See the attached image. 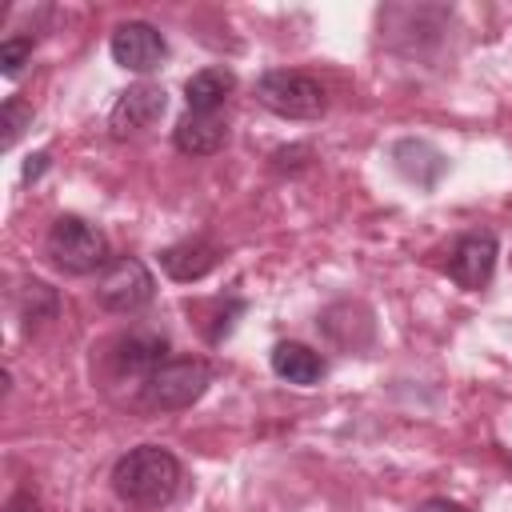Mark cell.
Masks as SVG:
<instances>
[{
    "label": "cell",
    "instance_id": "6da1fadb",
    "mask_svg": "<svg viewBox=\"0 0 512 512\" xmlns=\"http://www.w3.org/2000/svg\"><path fill=\"white\" fill-rule=\"evenodd\" d=\"M180 460L160 448V444H140V448H128L116 464H112V492L132 504V508H144V512H156L164 504H172V496L180 492Z\"/></svg>",
    "mask_w": 512,
    "mask_h": 512
},
{
    "label": "cell",
    "instance_id": "7a4b0ae2",
    "mask_svg": "<svg viewBox=\"0 0 512 512\" xmlns=\"http://www.w3.org/2000/svg\"><path fill=\"white\" fill-rule=\"evenodd\" d=\"M44 248H48V260H52L60 272H68V276H88V272L112 264V260H108V256H112V252H108V236H104L96 224H88L84 216H72V212L52 220Z\"/></svg>",
    "mask_w": 512,
    "mask_h": 512
},
{
    "label": "cell",
    "instance_id": "3957f363",
    "mask_svg": "<svg viewBox=\"0 0 512 512\" xmlns=\"http://www.w3.org/2000/svg\"><path fill=\"white\" fill-rule=\"evenodd\" d=\"M212 384V368L200 356H168L144 384H140V404L152 412H180L192 408Z\"/></svg>",
    "mask_w": 512,
    "mask_h": 512
},
{
    "label": "cell",
    "instance_id": "277c9868",
    "mask_svg": "<svg viewBox=\"0 0 512 512\" xmlns=\"http://www.w3.org/2000/svg\"><path fill=\"white\" fill-rule=\"evenodd\" d=\"M256 100L284 120H316L328 108L324 84L296 68H268L256 80Z\"/></svg>",
    "mask_w": 512,
    "mask_h": 512
},
{
    "label": "cell",
    "instance_id": "5b68a950",
    "mask_svg": "<svg viewBox=\"0 0 512 512\" xmlns=\"http://www.w3.org/2000/svg\"><path fill=\"white\" fill-rule=\"evenodd\" d=\"M152 296H156V280H152L148 264L136 260V256H116L96 280V300L108 312H120V316H132V312L148 308Z\"/></svg>",
    "mask_w": 512,
    "mask_h": 512
},
{
    "label": "cell",
    "instance_id": "8992f818",
    "mask_svg": "<svg viewBox=\"0 0 512 512\" xmlns=\"http://www.w3.org/2000/svg\"><path fill=\"white\" fill-rule=\"evenodd\" d=\"M108 52L128 72H152L168 56V44H164L160 28H152L148 20H124V24H116V32L108 40Z\"/></svg>",
    "mask_w": 512,
    "mask_h": 512
},
{
    "label": "cell",
    "instance_id": "52a82bcc",
    "mask_svg": "<svg viewBox=\"0 0 512 512\" xmlns=\"http://www.w3.org/2000/svg\"><path fill=\"white\" fill-rule=\"evenodd\" d=\"M168 108V92L160 84H132L120 92V100L112 104V116H108V128L116 140H128L136 132H148Z\"/></svg>",
    "mask_w": 512,
    "mask_h": 512
},
{
    "label": "cell",
    "instance_id": "ba28073f",
    "mask_svg": "<svg viewBox=\"0 0 512 512\" xmlns=\"http://www.w3.org/2000/svg\"><path fill=\"white\" fill-rule=\"evenodd\" d=\"M496 236L492 232H464L448 252V276L460 288L480 292L496 272Z\"/></svg>",
    "mask_w": 512,
    "mask_h": 512
},
{
    "label": "cell",
    "instance_id": "9c48e42d",
    "mask_svg": "<svg viewBox=\"0 0 512 512\" xmlns=\"http://www.w3.org/2000/svg\"><path fill=\"white\" fill-rule=\"evenodd\" d=\"M168 360V340L156 332H128L112 344V368L124 380H136V388Z\"/></svg>",
    "mask_w": 512,
    "mask_h": 512
},
{
    "label": "cell",
    "instance_id": "30bf717a",
    "mask_svg": "<svg viewBox=\"0 0 512 512\" xmlns=\"http://www.w3.org/2000/svg\"><path fill=\"white\" fill-rule=\"evenodd\" d=\"M320 328H324V336H328L336 348H344V352H356V348L372 344V336H376L372 312H368L364 304H352V300H340V304L324 308Z\"/></svg>",
    "mask_w": 512,
    "mask_h": 512
},
{
    "label": "cell",
    "instance_id": "8fae6325",
    "mask_svg": "<svg viewBox=\"0 0 512 512\" xmlns=\"http://www.w3.org/2000/svg\"><path fill=\"white\" fill-rule=\"evenodd\" d=\"M172 140H176V148L184 156H212L228 140V120L220 112H184L176 120Z\"/></svg>",
    "mask_w": 512,
    "mask_h": 512
},
{
    "label": "cell",
    "instance_id": "7c38bea8",
    "mask_svg": "<svg viewBox=\"0 0 512 512\" xmlns=\"http://www.w3.org/2000/svg\"><path fill=\"white\" fill-rule=\"evenodd\" d=\"M216 260H220V252H216V244H208V240H180V244H168L164 252H160V268L172 276V280H180V284H192V280H204L212 268H216Z\"/></svg>",
    "mask_w": 512,
    "mask_h": 512
},
{
    "label": "cell",
    "instance_id": "4fadbf2b",
    "mask_svg": "<svg viewBox=\"0 0 512 512\" xmlns=\"http://www.w3.org/2000/svg\"><path fill=\"white\" fill-rule=\"evenodd\" d=\"M272 372H276L280 380H288V384L308 388V384H320V380H324L328 364H324V356L312 352L308 344H300V340H280V344L272 348Z\"/></svg>",
    "mask_w": 512,
    "mask_h": 512
},
{
    "label": "cell",
    "instance_id": "5bb4252c",
    "mask_svg": "<svg viewBox=\"0 0 512 512\" xmlns=\"http://www.w3.org/2000/svg\"><path fill=\"white\" fill-rule=\"evenodd\" d=\"M392 160H396V168H400L416 188H436V180H440L444 168H448L444 152H436L428 140H400V144L392 148Z\"/></svg>",
    "mask_w": 512,
    "mask_h": 512
},
{
    "label": "cell",
    "instance_id": "9a60e30c",
    "mask_svg": "<svg viewBox=\"0 0 512 512\" xmlns=\"http://www.w3.org/2000/svg\"><path fill=\"white\" fill-rule=\"evenodd\" d=\"M236 88V76L228 68H200L184 80V100H188V112H216L228 92Z\"/></svg>",
    "mask_w": 512,
    "mask_h": 512
},
{
    "label": "cell",
    "instance_id": "2e32d148",
    "mask_svg": "<svg viewBox=\"0 0 512 512\" xmlns=\"http://www.w3.org/2000/svg\"><path fill=\"white\" fill-rule=\"evenodd\" d=\"M16 312H20L24 328H40L44 320H56V312H60V296H56L52 284H44V280H28V284L20 288Z\"/></svg>",
    "mask_w": 512,
    "mask_h": 512
},
{
    "label": "cell",
    "instance_id": "e0dca14e",
    "mask_svg": "<svg viewBox=\"0 0 512 512\" xmlns=\"http://www.w3.org/2000/svg\"><path fill=\"white\" fill-rule=\"evenodd\" d=\"M28 124H32V108H28L20 96H8L4 108H0V128H4V132H0V148H12Z\"/></svg>",
    "mask_w": 512,
    "mask_h": 512
},
{
    "label": "cell",
    "instance_id": "ac0fdd59",
    "mask_svg": "<svg viewBox=\"0 0 512 512\" xmlns=\"http://www.w3.org/2000/svg\"><path fill=\"white\" fill-rule=\"evenodd\" d=\"M28 60H32V40H28V36H8V40L0 44V72H4L8 80H16Z\"/></svg>",
    "mask_w": 512,
    "mask_h": 512
},
{
    "label": "cell",
    "instance_id": "d6986e66",
    "mask_svg": "<svg viewBox=\"0 0 512 512\" xmlns=\"http://www.w3.org/2000/svg\"><path fill=\"white\" fill-rule=\"evenodd\" d=\"M308 160V148L304 144H296V148H280V152H272V164L276 168H300Z\"/></svg>",
    "mask_w": 512,
    "mask_h": 512
},
{
    "label": "cell",
    "instance_id": "ffe728a7",
    "mask_svg": "<svg viewBox=\"0 0 512 512\" xmlns=\"http://www.w3.org/2000/svg\"><path fill=\"white\" fill-rule=\"evenodd\" d=\"M48 168V152H36V156H28V164H24V180H40V172Z\"/></svg>",
    "mask_w": 512,
    "mask_h": 512
},
{
    "label": "cell",
    "instance_id": "44dd1931",
    "mask_svg": "<svg viewBox=\"0 0 512 512\" xmlns=\"http://www.w3.org/2000/svg\"><path fill=\"white\" fill-rule=\"evenodd\" d=\"M8 512H40V504H36L28 492H16V496L8 500Z\"/></svg>",
    "mask_w": 512,
    "mask_h": 512
},
{
    "label": "cell",
    "instance_id": "7402d4cb",
    "mask_svg": "<svg viewBox=\"0 0 512 512\" xmlns=\"http://www.w3.org/2000/svg\"><path fill=\"white\" fill-rule=\"evenodd\" d=\"M424 512H468L464 504H456V500H444V496H432L428 504H424Z\"/></svg>",
    "mask_w": 512,
    "mask_h": 512
}]
</instances>
